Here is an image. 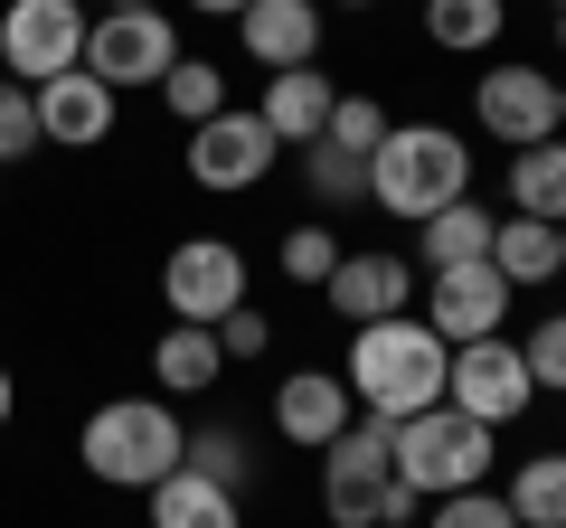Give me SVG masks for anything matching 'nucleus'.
<instances>
[{"mask_svg":"<svg viewBox=\"0 0 566 528\" xmlns=\"http://www.w3.org/2000/svg\"><path fill=\"white\" fill-rule=\"evenodd\" d=\"M444 368H453V349L434 340L416 311H397V321L349 330L340 378H349V397H359V415H387V425H406V415L444 406Z\"/></svg>","mask_w":566,"mask_h":528,"instance_id":"nucleus-1","label":"nucleus"},{"mask_svg":"<svg viewBox=\"0 0 566 528\" xmlns=\"http://www.w3.org/2000/svg\"><path fill=\"white\" fill-rule=\"evenodd\" d=\"M453 199H472V142L434 114L387 123V142L368 151V208H387L397 226H424Z\"/></svg>","mask_w":566,"mask_h":528,"instance_id":"nucleus-2","label":"nucleus"},{"mask_svg":"<svg viewBox=\"0 0 566 528\" xmlns=\"http://www.w3.org/2000/svg\"><path fill=\"white\" fill-rule=\"evenodd\" d=\"M189 453V415L170 397H104L95 415L76 425V463L95 472L104 490H151L170 482Z\"/></svg>","mask_w":566,"mask_h":528,"instance_id":"nucleus-3","label":"nucleus"},{"mask_svg":"<svg viewBox=\"0 0 566 528\" xmlns=\"http://www.w3.org/2000/svg\"><path fill=\"white\" fill-rule=\"evenodd\" d=\"M322 509L331 528H416L424 500L397 482V425L359 415L340 444H322Z\"/></svg>","mask_w":566,"mask_h":528,"instance_id":"nucleus-4","label":"nucleus"},{"mask_svg":"<svg viewBox=\"0 0 566 528\" xmlns=\"http://www.w3.org/2000/svg\"><path fill=\"white\" fill-rule=\"evenodd\" d=\"M501 472V434L472 425L463 406H424L397 425V482L416 500H453V490H482Z\"/></svg>","mask_w":566,"mask_h":528,"instance_id":"nucleus-5","label":"nucleus"},{"mask_svg":"<svg viewBox=\"0 0 566 528\" xmlns=\"http://www.w3.org/2000/svg\"><path fill=\"white\" fill-rule=\"evenodd\" d=\"M180 57L189 47H180L170 10H104V20H85V76L114 85V95H151Z\"/></svg>","mask_w":566,"mask_h":528,"instance_id":"nucleus-6","label":"nucleus"},{"mask_svg":"<svg viewBox=\"0 0 566 528\" xmlns=\"http://www.w3.org/2000/svg\"><path fill=\"white\" fill-rule=\"evenodd\" d=\"M472 133L501 151H528L557 133V76H547L538 57H491L482 76H472Z\"/></svg>","mask_w":566,"mask_h":528,"instance_id":"nucleus-7","label":"nucleus"},{"mask_svg":"<svg viewBox=\"0 0 566 528\" xmlns=\"http://www.w3.org/2000/svg\"><path fill=\"white\" fill-rule=\"evenodd\" d=\"M510 311H520V293L491 274V255L482 264H444V274H424L416 284V321L434 330L444 349H472V340H501L510 330Z\"/></svg>","mask_w":566,"mask_h":528,"instance_id":"nucleus-8","label":"nucleus"},{"mask_svg":"<svg viewBox=\"0 0 566 528\" xmlns=\"http://www.w3.org/2000/svg\"><path fill=\"white\" fill-rule=\"evenodd\" d=\"M85 66V0H10L0 10V76L48 85Z\"/></svg>","mask_w":566,"mask_h":528,"instance_id":"nucleus-9","label":"nucleus"},{"mask_svg":"<svg viewBox=\"0 0 566 528\" xmlns=\"http://www.w3.org/2000/svg\"><path fill=\"white\" fill-rule=\"evenodd\" d=\"M283 161V142L264 133L255 104H227V114H208L199 133H189V180L208 189V199H237V189H264Z\"/></svg>","mask_w":566,"mask_h":528,"instance_id":"nucleus-10","label":"nucleus"},{"mask_svg":"<svg viewBox=\"0 0 566 528\" xmlns=\"http://www.w3.org/2000/svg\"><path fill=\"white\" fill-rule=\"evenodd\" d=\"M444 406H463L472 425H491V434H510L528 406H538V387H528V359H520V340H472V349H453V368H444Z\"/></svg>","mask_w":566,"mask_h":528,"instance_id":"nucleus-11","label":"nucleus"},{"mask_svg":"<svg viewBox=\"0 0 566 528\" xmlns=\"http://www.w3.org/2000/svg\"><path fill=\"white\" fill-rule=\"evenodd\" d=\"M161 303H170V321H199V330H218L227 311L245 303V255L227 236H180L161 255Z\"/></svg>","mask_w":566,"mask_h":528,"instance_id":"nucleus-12","label":"nucleus"},{"mask_svg":"<svg viewBox=\"0 0 566 528\" xmlns=\"http://www.w3.org/2000/svg\"><path fill=\"white\" fill-rule=\"evenodd\" d=\"M416 255H397V245H359V255L331 264V284H322V311H340L349 330L368 321H397V311H416Z\"/></svg>","mask_w":566,"mask_h":528,"instance_id":"nucleus-13","label":"nucleus"},{"mask_svg":"<svg viewBox=\"0 0 566 528\" xmlns=\"http://www.w3.org/2000/svg\"><path fill=\"white\" fill-rule=\"evenodd\" d=\"M349 425H359V397H349V378H340V368H293V378L274 387V434H283L293 453L340 444Z\"/></svg>","mask_w":566,"mask_h":528,"instance_id":"nucleus-14","label":"nucleus"},{"mask_svg":"<svg viewBox=\"0 0 566 528\" xmlns=\"http://www.w3.org/2000/svg\"><path fill=\"white\" fill-rule=\"evenodd\" d=\"M227 29H237V47L264 66V76H283V66H322V0H245Z\"/></svg>","mask_w":566,"mask_h":528,"instance_id":"nucleus-15","label":"nucleus"},{"mask_svg":"<svg viewBox=\"0 0 566 528\" xmlns=\"http://www.w3.org/2000/svg\"><path fill=\"white\" fill-rule=\"evenodd\" d=\"M29 95H39V133L57 151H104V142H114V123H123V95H114V85H95L85 66H76V76L29 85Z\"/></svg>","mask_w":566,"mask_h":528,"instance_id":"nucleus-16","label":"nucleus"},{"mask_svg":"<svg viewBox=\"0 0 566 528\" xmlns=\"http://www.w3.org/2000/svg\"><path fill=\"white\" fill-rule=\"evenodd\" d=\"M331 104H340V85H331L322 66H283V76H264L255 114H264V133H274L283 151H312L322 123H331Z\"/></svg>","mask_w":566,"mask_h":528,"instance_id":"nucleus-17","label":"nucleus"},{"mask_svg":"<svg viewBox=\"0 0 566 528\" xmlns=\"http://www.w3.org/2000/svg\"><path fill=\"white\" fill-rule=\"evenodd\" d=\"M491 226H501V208L472 189V199L434 208V218L416 226V274H444V264H482L491 255Z\"/></svg>","mask_w":566,"mask_h":528,"instance_id":"nucleus-18","label":"nucleus"},{"mask_svg":"<svg viewBox=\"0 0 566 528\" xmlns=\"http://www.w3.org/2000/svg\"><path fill=\"white\" fill-rule=\"evenodd\" d=\"M491 274H501L510 293H547L557 284V226L501 208V226H491Z\"/></svg>","mask_w":566,"mask_h":528,"instance_id":"nucleus-19","label":"nucleus"},{"mask_svg":"<svg viewBox=\"0 0 566 528\" xmlns=\"http://www.w3.org/2000/svg\"><path fill=\"white\" fill-rule=\"evenodd\" d=\"M151 378H161V397L180 406V397H208V387L227 378V359H218V330H199V321H170L161 340H151Z\"/></svg>","mask_w":566,"mask_h":528,"instance_id":"nucleus-20","label":"nucleus"},{"mask_svg":"<svg viewBox=\"0 0 566 528\" xmlns=\"http://www.w3.org/2000/svg\"><path fill=\"white\" fill-rule=\"evenodd\" d=\"M142 500H151V528H245V500L218 490V482H199L189 463L170 472V482H151Z\"/></svg>","mask_w":566,"mask_h":528,"instance_id":"nucleus-21","label":"nucleus"},{"mask_svg":"<svg viewBox=\"0 0 566 528\" xmlns=\"http://www.w3.org/2000/svg\"><path fill=\"white\" fill-rule=\"evenodd\" d=\"M424 39L444 57H491L510 39V0H424Z\"/></svg>","mask_w":566,"mask_h":528,"instance_id":"nucleus-22","label":"nucleus"},{"mask_svg":"<svg viewBox=\"0 0 566 528\" xmlns=\"http://www.w3.org/2000/svg\"><path fill=\"white\" fill-rule=\"evenodd\" d=\"M510 208H520V218L566 226V133H547V142L510 151Z\"/></svg>","mask_w":566,"mask_h":528,"instance_id":"nucleus-23","label":"nucleus"},{"mask_svg":"<svg viewBox=\"0 0 566 528\" xmlns=\"http://www.w3.org/2000/svg\"><path fill=\"white\" fill-rule=\"evenodd\" d=\"M501 500H510L520 528H566V453H520L510 482H501Z\"/></svg>","mask_w":566,"mask_h":528,"instance_id":"nucleus-24","label":"nucleus"},{"mask_svg":"<svg viewBox=\"0 0 566 528\" xmlns=\"http://www.w3.org/2000/svg\"><path fill=\"white\" fill-rule=\"evenodd\" d=\"M189 472H199V482H218V490H255V453H245V434L237 425H189V453H180Z\"/></svg>","mask_w":566,"mask_h":528,"instance_id":"nucleus-25","label":"nucleus"},{"mask_svg":"<svg viewBox=\"0 0 566 528\" xmlns=\"http://www.w3.org/2000/svg\"><path fill=\"white\" fill-rule=\"evenodd\" d=\"M151 95L170 104V123H189V133H199L208 114H227V66H218V57H180Z\"/></svg>","mask_w":566,"mask_h":528,"instance_id":"nucleus-26","label":"nucleus"},{"mask_svg":"<svg viewBox=\"0 0 566 528\" xmlns=\"http://www.w3.org/2000/svg\"><path fill=\"white\" fill-rule=\"evenodd\" d=\"M293 161H303L312 208H368V161H359V151H331V142H312V151H293Z\"/></svg>","mask_w":566,"mask_h":528,"instance_id":"nucleus-27","label":"nucleus"},{"mask_svg":"<svg viewBox=\"0 0 566 528\" xmlns=\"http://www.w3.org/2000/svg\"><path fill=\"white\" fill-rule=\"evenodd\" d=\"M520 359H528V387H538V397H566V303L520 330Z\"/></svg>","mask_w":566,"mask_h":528,"instance_id":"nucleus-28","label":"nucleus"},{"mask_svg":"<svg viewBox=\"0 0 566 528\" xmlns=\"http://www.w3.org/2000/svg\"><path fill=\"white\" fill-rule=\"evenodd\" d=\"M387 123H397V114H387L378 95H340V104H331V123H322V142H331V151H359V161H368V151L387 142Z\"/></svg>","mask_w":566,"mask_h":528,"instance_id":"nucleus-29","label":"nucleus"},{"mask_svg":"<svg viewBox=\"0 0 566 528\" xmlns=\"http://www.w3.org/2000/svg\"><path fill=\"white\" fill-rule=\"evenodd\" d=\"M39 142H48L39 133V95H29L20 76H0V170H20Z\"/></svg>","mask_w":566,"mask_h":528,"instance_id":"nucleus-30","label":"nucleus"},{"mask_svg":"<svg viewBox=\"0 0 566 528\" xmlns=\"http://www.w3.org/2000/svg\"><path fill=\"white\" fill-rule=\"evenodd\" d=\"M340 255H349V245L331 236V226H283V255H274V264L293 274V284H312V293H322V284H331V264H340Z\"/></svg>","mask_w":566,"mask_h":528,"instance_id":"nucleus-31","label":"nucleus"},{"mask_svg":"<svg viewBox=\"0 0 566 528\" xmlns=\"http://www.w3.org/2000/svg\"><path fill=\"white\" fill-rule=\"evenodd\" d=\"M424 528H520V519H510V500H501V490H453V500H424Z\"/></svg>","mask_w":566,"mask_h":528,"instance_id":"nucleus-32","label":"nucleus"},{"mask_svg":"<svg viewBox=\"0 0 566 528\" xmlns=\"http://www.w3.org/2000/svg\"><path fill=\"white\" fill-rule=\"evenodd\" d=\"M264 349H274V321H264L255 303H237V311L218 321V359L237 368V359H264Z\"/></svg>","mask_w":566,"mask_h":528,"instance_id":"nucleus-33","label":"nucleus"},{"mask_svg":"<svg viewBox=\"0 0 566 528\" xmlns=\"http://www.w3.org/2000/svg\"><path fill=\"white\" fill-rule=\"evenodd\" d=\"M180 10H189V20H237L245 0H180Z\"/></svg>","mask_w":566,"mask_h":528,"instance_id":"nucleus-34","label":"nucleus"},{"mask_svg":"<svg viewBox=\"0 0 566 528\" xmlns=\"http://www.w3.org/2000/svg\"><path fill=\"white\" fill-rule=\"evenodd\" d=\"M10 406H20V378H10V368H0V425H10Z\"/></svg>","mask_w":566,"mask_h":528,"instance_id":"nucleus-35","label":"nucleus"},{"mask_svg":"<svg viewBox=\"0 0 566 528\" xmlns=\"http://www.w3.org/2000/svg\"><path fill=\"white\" fill-rule=\"evenodd\" d=\"M104 10H161V0H104Z\"/></svg>","mask_w":566,"mask_h":528,"instance_id":"nucleus-36","label":"nucleus"},{"mask_svg":"<svg viewBox=\"0 0 566 528\" xmlns=\"http://www.w3.org/2000/svg\"><path fill=\"white\" fill-rule=\"evenodd\" d=\"M557 284H566V226H557Z\"/></svg>","mask_w":566,"mask_h":528,"instance_id":"nucleus-37","label":"nucleus"},{"mask_svg":"<svg viewBox=\"0 0 566 528\" xmlns=\"http://www.w3.org/2000/svg\"><path fill=\"white\" fill-rule=\"evenodd\" d=\"M557 133H566V76H557Z\"/></svg>","mask_w":566,"mask_h":528,"instance_id":"nucleus-38","label":"nucleus"},{"mask_svg":"<svg viewBox=\"0 0 566 528\" xmlns=\"http://www.w3.org/2000/svg\"><path fill=\"white\" fill-rule=\"evenodd\" d=\"M557 57H566V10H557Z\"/></svg>","mask_w":566,"mask_h":528,"instance_id":"nucleus-39","label":"nucleus"},{"mask_svg":"<svg viewBox=\"0 0 566 528\" xmlns=\"http://www.w3.org/2000/svg\"><path fill=\"white\" fill-rule=\"evenodd\" d=\"M331 10H368V0H331Z\"/></svg>","mask_w":566,"mask_h":528,"instance_id":"nucleus-40","label":"nucleus"},{"mask_svg":"<svg viewBox=\"0 0 566 528\" xmlns=\"http://www.w3.org/2000/svg\"><path fill=\"white\" fill-rule=\"evenodd\" d=\"M557 10H566V0H557Z\"/></svg>","mask_w":566,"mask_h":528,"instance_id":"nucleus-41","label":"nucleus"}]
</instances>
